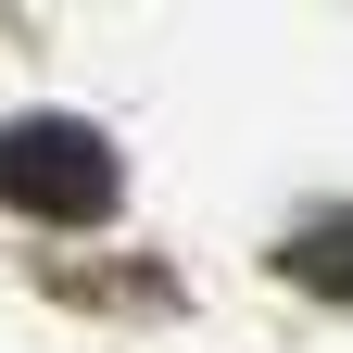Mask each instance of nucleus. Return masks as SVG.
<instances>
[{
  "mask_svg": "<svg viewBox=\"0 0 353 353\" xmlns=\"http://www.w3.org/2000/svg\"><path fill=\"white\" fill-rule=\"evenodd\" d=\"M0 190L38 214H114V152L88 126H13L0 139Z\"/></svg>",
  "mask_w": 353,
  "mask_h": 353,
  "instance_id": "nucleus-1",
  "label": "nucleus"
}]
</instances>
